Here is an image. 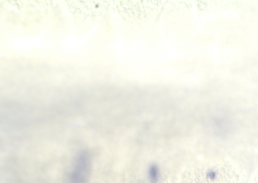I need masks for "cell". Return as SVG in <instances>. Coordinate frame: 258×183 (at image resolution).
I'll use <instances>...</instances> for the list:
<instances>
[{
    "instance_id": "obj_1",
    "label": "cell",
    "mask_w": 258,
    "mask_h": 183,
    "mask_svg": "<svg viewBox=\"0 0 258 183\" xmlns=\"http://www.w3.org/2000/svg\"><path fill=\"white\" fill-rule=\"evenodd\" d=\"M91 167V157L87 151H82L75 157L69 175V183H86Z\"/></svg>"
},
{
    "instance_id": "obj_2",
    "label": "cell",
    "mask_w": 258,
    "mask_h": 183,
    "mask_svg": "<svg viewBox=\"0 0 258 183\" xmlns=\"http://www.w3.org/2000/svg\"><path fill=\"white\" fill-rule=\"evenodd\" d=\"M148 177L151 183H158L159 182L160 174L158 166L153 165L150 167L148 171Z\"/></svg>"
},
{
    "instance_id": "obj_3",
    "label": "cell",
    "mask_w": 258,
    "mask_h": 183,
    "mask_svg": "<svg viewBox=\"0 0 258 183\" xmlns=\"http://www.w3.org/2000/svg\"><path fill=\"white\" fill-rule=\"evenodd\" d=\"M208 177L210 179H214L215 177V174L214 172H210L208 173V175H207Z\"/></svg>"
}]
</instances>
